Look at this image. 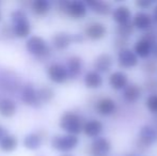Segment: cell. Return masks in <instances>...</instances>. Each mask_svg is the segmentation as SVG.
Instances as JSON below:
<instances>
[{"label": "cell", "mask_w": 157, "mask_h": 156, "mask_svg": "<svg viewBox=\"0 0 157 156\" xmlns=\"http://www.w3.org/2000/svg\"><path fill=\"white\" fill-rule=\"evenodd\" d=\"M79 139L75 135H57L52 137V146L55 150H58L60 152H68L72 151L78 146Z\"/></svg>", "instance_id": "3957f363"}, {"label": "cell", "mask_w": 157, "mask_h": 156, "mask_svg": "<svg viewBox=\"0 0 157 156\" xmlns=\"http://www.w3.org/2000/svg\"><path fill=\"white\" fill-rule=\"evenodd\" d=\"M118 63L122 69H132L137 67L139 63V58L135 51L130 48H123V49L118 51V57H117Z\"/></svg>", "instance_id": "52a82bcc"}, {"label": "cell", "mask_w": 157, "mask_h": 156, "mask_svg": "<svg viewBox=\"0 0 157 156\" xmlns=\"http://www.w3.org/2000/svg\"><path fill=\"white\" fill-rule=\"evenodd\" d=\"M112 65H113V57L109 54L98 55L93 63L94 71L98 72L99 74L109 72L112 69Z\"/></svg>", "instance_id": "5bb4252c"}, {"label": "cell", "mask_w": 157, "mask_h": 156, "mask_svg": "<svg viewBox=\"0 0 157 156\" xmlns=\"http://www.w3.org/2000/svg\"><path fill=\"white\" fill-rule=\"evenodd\" d=\"M47 75L52 81L56 83H63L68 78V73L65 67L58 63L52 64L47 70Z\"/></svg>", "instance_id": "7c38bea8"}, {"label": "cell", "mask_w": 157, "mask_h": 156, "mask_svg": "<svg viewBox=\"0 0 157 156\" xmlns=\"http://www.w3.org/2000/svg\"><path fill=\"white\" fill-rule=\"evenodd\" d=\"M111 151V142L105 137H97L90 146L92 156H107Z\"/></svg>", "instance_id": "ba28073f"}, {"label": "cell", "mask_w": 157, "mask_h": 156, "mask_svg": "<svg viewBox=\"0 0 157 156\" xmlns=\"http://www.w3.org/2000/svg\"><path fill=\"white\" fill-rule=\"evenodd\" d=\"M104 129V124L99 120L96 119H91V120L87 121L83 125V133L86 136L90 138H97L101 134Z\"/></svg>", "instance_id": "2e32d148"}, {"label": "cell", "mask_w": 157, "mask_h": 156, "mask_svg": "<svg viewBox=\"0 0 157 156\" xmlns=\"http://www.w3.org/2000/svg\"><path fill=\"white\" fill-rule=\"evenodd\" d=\"M73 43V38L67 32H58L52 38V44L59 50L66 49Z\"/></svg>", "instance_id": "7402d4cb"}, {"label": "cell", "mask_w": 157, "mask_h": 156, "mask_svg": "<svg viewBox=\"0 0 157 156\" xmlns=\"http://www.w3.org/2000/svg\"><path fill=\"white\" fill-rule=\"evenodd\" d=\"M83 119L76 112L73 111H66L62 115L60 119V127L64 131L70 135L77 136L79 133L83 131Z\"/></svg>", "instance_id": "6da1fadb"}, {"label": "cell", "mask_w": 157, "mask_h": 156, "mask_svg": "<svg viewBox=\"0 0 157 156\" xmlns=\"http://www.w3.org/2000/svg\"><path fill=\"white\" fill-rule=\"evenodd\" d=\"M41 137L37 134H29L24 138V146L29 150H36L41 146Z\"/></svg>", "instance_id": "d4e9b609"}, {"label": "cell", "mask_w": 157, "mask_h": 156, "mask_svg": "<svg viewBox=\"0 0 157 156\" xmlns=\"http://www.w3.org/2000/svg\"><path fill=\"white\" fill-rule=\"evenodd\" d=\"M26 47H27V50L30 54L39 57L47 56L50 51L45 40L37 36H32L31 38L28 40L27 44H26Z\"/></svg>", "instance_id": "8992f818"}, {"label": "cell", "mask_w": 157, "mask_h": 156, "mask_svg": "<svg viewBox=\"0 0 157 156\" xmlns=\"http://www.w3.org/2000/svg\"><path fill=\"white\" fill-rule=\"evenodd\" d=\"M152 16H153V19L155 21H157V3H156V6H154V10H153V15H152Z\"/></svg>", "instance_id": "d590c367"}, {"label": "cell", "mask_w": 157, "mask_h": 156, "mask_svg": "<svg viewBox=\"0 0 157 156\" xmlns=\"http://www.w3.org/2000/svg\"><path fill=\"white\" fill-rule=\"evenodd\" d=\"M55 96V92L52 88L49 87H42L41 89L37 90V98H39V103L40 105L43 103H49L50 101L54 98Z\"/></svg>", "instance_id": "484cf974"}, {"label": "cell", "mask_w": 157, "mask_h": 156, "mask_svg": "<svg viewBox=\"0 0 157 156\" xmlns=\"http://www.w3.org/2000/svg\"><path fill=\"white\" fill-rule=\"evenodd\" d=\"M63 156H72V155H68V154H65V155H63Z\"/></svg>", "instance_id": "f35d334b"}, {"label": "cell", "mask_w": 157, "mask_h": 156, "mask_svg": "<svg viewBox=\"0 0 157 156\" xmlns=\"http://www.w3.org/2000/svg\"><path fill=\"white\" fill-rule=\"evenodd\" d=\"M83 82L88 89H98L103 86L104 79L101 77V74H99L98 72L90 71L85 75Z\"/></svg>", "instance_id": "ffe728a7"}, {"label": "cell", "mask_w": 157, "mask_h": 156, "mask_svg": "<svg viewBox=\"0 0 157 156\" xmlns=\"http://www.w3.org/2000/svg\"><path fill=\"white\" fill-rule=\"evenodd\" d=\"M112 19L118 24V26L126 25L132 23V11L126 6H119L112 12Z\"/></svg>", "instance_id": "9a60e30c"}, {"label": "cell", "mask_w": 157, "mask_h": 156, "mask_svg": "<svg viewBox=\"0 0 157 156\" xmlns=\"http://www.w3.org/2000/svg\"><path fill=\"white\" fill-rule=\"evenodd\" d=\"M142 95V89L137 83H129L123 90V98L127 103H136Z\"/></svg>", "instance_id": "e0dca14e"}, {"label": "cell", "mask_w": 157, "mask_h": 156, "mask_svg": "<svg viewBox=\"0 0 157 156\" xmlns=\"http://www.w3.org/2000/svg\"><path fill=\"white\" fill-rule=\"evenodd\" d=\"M21 100L25 104L29 105V106H40L37 91L30 85L24 87L23 92H21Z\"/></svg>", "instance_id": "d6986e66"}, {"label": "cell", "mask_w": 157, "mask_h": 156, "mask_svg": "<svg viewBox=\"0 0 157 156\" xmlns=\"http://www.w3.org/2000/svg\"><path fill=\"white\" fill-rule=\"evenodd\" d=\"M108 83L116 91L124 90L129 83H128L127 74L122 71H116L111 73L108 77Z\"/></svg>", "instance_id": "4fadbf2b"}, {"label": "cell", "mask_w": 157, "mask_h": 156, "mask_svg": "<svg viewBox=\"0 0 157 156\" xmlns=\"http://www.w3.org/2000/svg\"><path fill=\"white\" fill-rule=\"evenodd\" d=\"M128 40H129V39L117 36L116 40H114V46H116V48H118L119 50L123 49V48H127Z\"/></svg>", "instance_id": "d6a6232c"}, {"label": "cell", "mask_w": 157, "mask_h": 156, "mask_svg": "<svg viewBox=\"0 0 157 156\" xmlns=\"http://www.w3.org/2000/svg\"><path fill=\"white\" fill-rule=\"evenodd\" d=\"M66 70H67L68 77H71V78L78 77L81 73V70H82V60H81L80 57H78V56L71 57L67 61Z\"/></svg>", "instance_id": "44dd1931"}, {"label": "cell", "mask_w": 157, "mask_h": 156, "mask_svg": "<svg viewBox=\"0 0 157 156\" xmlns=\"http://www.w3.org/2000/svg\"><path fill=\"white\" fill-rule=\"evenodd\" d=\"M85 34L92 41H99L104 39L107 34V27L99 21H93L87 25L85 29Z\"/></svg>", "instance_id": "9c48e42d"}, {"label": "cell", "mask_w": 157, "mask_h": 156, "mask_svg": "<svg viewBox=\"0 0 157 156\" xmlns=\"http://www.w3.org/2000/svg\"><path fill=\"white\" fill-rule=\"evenodd\" d=\"M157 41V36L152 32H147L140 39L136 41L132 50L138 56V58L147 59L153 52V45Z\"/></svg>", "instance_id": "7a4b0ae2"}, {"label": "cell", "mask_w": 157, "mask_h": 156, "mask_svg": "<svg viewBox=\"0 0 157 156\" xmlns=\"http://www.w3.org/2000/svg\"><path fill=\"white\" fill-rule=\"evenodd\" d=\"M152 4H153V1H151V0H137L136 1V6L142 10L149 9Z\"/></svg>", "instance_id": "836d02e7"}, {"label": "cell", "mask_w": 157, "mask_h": 156, "mask_svg": "<svg viewBox=\"0 0 157 156\" xmlns=\"http://www.w3.org/2000/svg\"><path fill=\"white\" fill-rule=\"evenodd\" d=\"M6 135V131H4L3 127H2L1 125H0V140H1L2 138H3Z\"/></svg>", "instance_id": "74e56055"}, {"label": "cell", "mask_w": 157, "mask_h": 156, "mask_svg": "<svg viewBox=\"0 0 157 156\" xmlns=\"http://www.w3.org/2000/svg\"><path fill=\"white\" fill-rule=\"evenodd\" d=\"M11 17H12V21H13V23H14V25H15V24L23 23V21H28L26 14L23 12V11H21V10L13 11L12 14H11Z\"/></svg>", "instance_id": "1f68e13d"}, {"label": "cell", "mask_w": 157, "mask_h": 156, "mask_svg": "<svg viewBox=\"0 0 157 156\" xmlns=\"http://www.w3.org/2000/svg\"><path fill=\"white\" fill-rule=\"evenodd\" d=\"M16 112V105L10 98H3L0 101V115L6 118H10Z\"/></svg>", "instance_id": "603a6c76"}, {"label": "cell", "mask_w": 157, "mask_h": 156, "mask_svg": "<svg viewBox=\"0 0 157 156\" xmlns=\"http://www.w3.org/2000/svg\"><path fill=\"white\" fill-rule=\"evenodd\" d=\"M157 141V128L151 125H143L138 134V148L147 149Z\"/></svg>", "instance_id": "277c9868"}, {"label": "cell", "mask_w": 157, "mask_h": 156, "mask_svg": "<svg viewBox=\"0 0 157 156\" xmlns=\"http://www.w3.org/2000/svg\"><path fill=\"white\" fill-rule=\"evenodd\" d=\"M50 9L49 2L46 0H35L32 2V10L36 15L43 16V15L47 14L48 11Z\"/></svg>", "instance_id": "4316f807"}, {"label": "cell", "mask_w": 157, "mask_h": 156, "mask_svg": "<svg viewBox=\"0 0 157 156\" xmlns=\"http://www.w3.org/2000/svg\"><path fill=\"white\" fill-rule=\"evenodd\" d=\"M134 25L132 23L126 24V25H121L117 27V36H121V38H126L129 39V36L134 32Z\"/></svg>", "instance_id": "f1b7e54d"}, {"label": "cell", "mask_w": 157, "mask_h": 156, "mask_svg": "<svg viewBox=\"0 0 157 156\" xmlns=\"http://www.w3.org/2000/svg\"><path fill=\"white\" fill-rule=\"evenodd\" d=\"M145 106L150 112L157 115V93H152L145 100Z\"/></svg>", "instance_id": "f546056e"}, {"label": "cell", "mask_w": 157, "mask_h": 156, "mask_svg": "<svg viewBox=\"0 0 157 156\" xmlns=\"http://www.w3.org/2000/svg\"><path fill=\"white\" fill-rule=\"evenodd\" d=\"M153 21L154 19L151 14H149L147 12H144V11H140V12H137L134 15L132 23L134 25L135 29L145 31V30H149L152 27Z\"/></svg>", "instance_id": "8fae6325"}, {"label": "cell", "mask_w": 157, "mask_h": 156, "mask_svg": "<svg viewBox=\"0 0 157 156\" xmlns=\"http://www.w3.org/2000/svg\"><path fill=\"white\" fill-rule=\"evenodd\" d=\"M95 110L99 116L109 117L117 111V103L111 97H101L96 102Z\"/></svg>", "instance_id": "30bf717a"}, {"label": "cell", "mask_w": 157, "mask_h": 156, "mask_svg": "<svg viewBox=\"0 0 157 156\" xmlns=\"http://www.w3.org/2000/svg\"><path fill=\"white\" fill-rule=\"evenodd\" d=\"M17 146V139L15 136L8 135L6 134L1 140H0V149L4 152H12Z\"/></svg>", "instance_id": "cb8c5ba5"}, {"label": "cell", "mask_w": 157, "mask_h": 156, "mask_svg": "<svg viewBox=\"0 0 157 156\" xmlns=\"http://www.w3.org/2000/svg\"><path fill=\"white\" fill-rule=\"evenodd\" d=\"M88 11V6L86 2L74 0V1H65L63 4L62 12L67 14L73 18L80 19L86 16Z\"/></svg>", "instance_id": "5b68a950"}, {"label": "cell", "mask_w": 157, "mask_h": 156, "mask_svg": "<svg viewBox=\"0 0 157 156\" xmlns=\"http://www.w3.org/2000/svg\"><path fill=\"white\" fill-rule=\"evenodd\" d=\"M152 54L154 55V57L157 59V41L154 43V45H153V52Z\"/></svg>", "instance_id": "8d00e7d4"}, {"label": "cell", "mask_w": 157, "mask_h": 156, "mask_svg": "<svg viewBox=\"0 0 157 156\" xmlns=\"http://www.w3.org/2000/svg\"><path fill=\"white\" fill-rule=\"evenodd\" d=\"M72 38H73V42H75V43H82L83 40H85V36L81 33L74 34V36H72Z\"/></svg>", "instance_id": "e575fe53"}, {"label": "cell", "mask_w": 157, "mask_h": 156, "mask_svg": "<svg viewBox=\"0 0 157 156\" xmlns=\"http://www.w3.org/2000/svg\"><path fill=\"white\" fill-rule=\"evenodd\" d=\"M14 34L18 38H27L28 36L30 34V24L28 21H23V23H18V24H15L14 27Z\"/></svg>", "instance_id": "83f0119b"}, {"label": "cell", "mask_w": 157, "mask_h": 156, "mask_svg": "<svg viewBox=\"0 0 157 156\" xmlns=\"http://www.w3.org/2000/svg\"><path fill=\"white\" fill-rule=\"evenodd\" d=\"M87 6H89L94 13L98 15H108L110 14L112 11V8H111V4L107 1H101V0H90V1H87L86 2Z\"/></svg>", "instance_id": "ac0fdd59"}, {"label": "cell", "mask_w": 157, "mask_h": 156, "mask_svg": "<svg viewBox=\"0 0 157 156\" xmlns=\"http://www.w3.org/2000/svg\"><path fill=\"white\" fill-rule=\"evenodd\" d=\"M142 70L147 74H150V75L155 74L157 72V60L153 59V60L144 61V63L142 65Z\"/></svg>", "instance_id": "4dcf8cb0"}, {"label": "cell", "mask_w": 157, "mask_h": 156, "mask_svg": "<svg viewBox=\"0 0 157 156\" xmlns=\"http://www.w3.org/2000/svg\"><path fill=\"white\" fill-rule=\"evenodd\" d=\"M0 18H1V12H0Z\"/></svg>", "instance_id": "ab89813d"}]
</instances>
